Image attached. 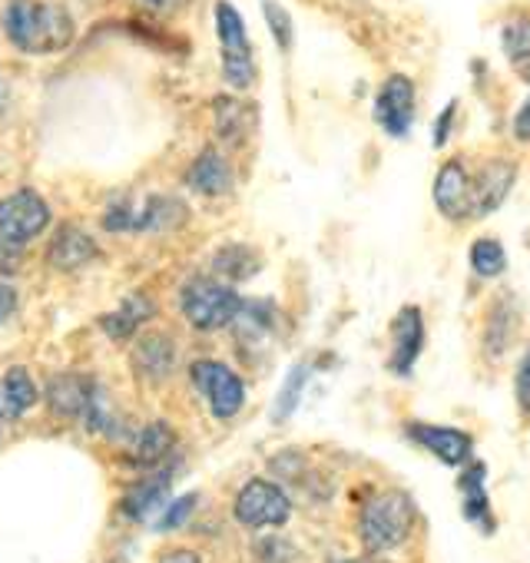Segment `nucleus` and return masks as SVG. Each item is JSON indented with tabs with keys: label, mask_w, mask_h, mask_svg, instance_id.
<instances>
[{
	"label": "nucleus",
	"mask_w": 530,
	"mask_h": 563,
	"mask_svg": "<svg viewBox=\"0 0 530 563\" xmlns=\"http://www.w3.org/2000/svg\"><path fill=\"white\" fill-rule=\"evenodd\" d=\"M176 438H173V428L156 421L150 428H143L136 434V444H133V461L136 464H159L169 451H173Z\"/></svg>",
	"instance_id": "23"
},
{
	"label": "nucleus",
	"mask_w": 530,
	"mask_h": 563,
	"mask_svg": "<svg viewBox=\"0 0 530 563\" xmlns=\"http://www.w3.org/2000/svg\"><path fill=\"white\" fill-rule=\"evenodd\" d=\"M434 206L451 222L474 219V176L467 173V166L461 159H448L438 169V179H434Z\"/></svg>",
	"instance_id": "9"
},
{
	"label": "nucleus",
	"mask_w": 530,
	"mask_h": 563,
	"mask_svg": "<svg viewBox=\"0 0 530 563\" xmlns=\"http://www.w3.org/2000/svg\"><path fill=\"white\" fill-rule=\"evenodd\" d=\"M514 391H517V405H520L523 411H530V352L523 355V362H520V368H517Z\"/></svg>",
	"instance_id": "32"
},
{
	"label": "nucleus",
	"mask_w": 530,
	"mask_h": 563,
	"mask_svg": "<svg viewBox=\"0 0 530 563\" xmlns=\"http://www.w3.org/2000/svg\"><path fill=\"white\" fill-rule=\"evenodd\" d=\"M0 421H4V418H0Z\"/></svg>",
	"instance_id": "39"
},
{
	"label": "nucleus",
	"mask_w": 530,
	"mask_h": 563,
	"mask_svg": "<svg viewBox=\"0 0 530 563\" xmlns=\"http://www.w3.org/2000/svg\"><path fill=\"white\" fill-rule=\"evenodd\" d=\"M454 110L457 103H448L438 117V126H434V146H444L448 143V130H451V120H454Z\"/></svg>",
	"instance_id": "33"
},
{
	"label": "nucleus",
	"mask_w": 530,
	"mask_h": 563,
	"mask_svg": "<svg viewBox=\"0 0 530 563\" xmlns=\"http://www.w3.org/2000/svg\"><path fill=\"white\" fill-rule=\"evenodd\" d=\"M153 312L156 309H153V302L146 296H130V299L120 302V309L113 316L103 319V332L113 335V339H130L143 322L153 319Z\"/></svg>",
	"instance_id": "20"
},
{
	"label": "nucleus",
	"mask_w": 530,
	"mask_h": 563,
	"mask_svg": "<svg viewBox=\"0 0 530 563\" xmlns=\"http://www.w3.org/2000/svg\"><path fill=\"white\" fill-rule=\"evenodd\" d=\"M189 378L206 395L209 411L216 418H232L245 405V385H242V378L229 365H222V362H196L189 368Z\"/></svg>",
	"instance_id": "6"
},
{
	"label": "nucleus",
	"mask_w": 530,
	"mask_h": 563,
	"mask_svg": "<svg viewBox=\"0 0 530 563\" xmlns=\"http://www.w3.org/2000/svg\"><path fill=\"white\" fill-rule=\"evenodd\" d=\"M484 477H487V467L481 461H474V464H467L461 471L457 490H461V500H464V517L490 533L494 520H490V500H487V490H484Z\"/></svg>",
	"instance_id": "16"
},
{
	"label": "nucleus",
	"mask_w": 530,
	"mask_h": 563,
	"mask_svg": "<svg viewBox=\"0 0 530 563\" xmlns=\"http://www.w3.org/2000/svg\"><path fill=\"white\" fill-rule=\"evenodd\" d=\"M514 179H517L514 163H507V159H487L481 166V173L474 176V219L477 216H490L507 199Z\"/></svg>",
	"instance_id": "12"
},
{
	"label": "nucleus",
	"mask_w": 530,
	"mask_h": 563,
	"mask_svg": "<svg viewBox=\"0 0 530 563\" xmlns=\"http://www.w3.org/2000/svg\"><path fill=\"white\" fill-rule=\"evenodd\" d=\"M166 494H169V477H166V474L150 477V481L136 484V487L130 490V497L123 500V510H126V517H133V520H146L150 514L163 510Z\"/></svg>",
	"instance_id": "21"
},
{
	"label": "nucleus",
	"mask_w": 530,
	"mask_h": 563,
	"mask_svg": "<svg viewBox=\"0 0 530 563\" xmlns=\"http://www.w3.org/2000/svg\"><path fill=\"white\" fill-rule=\"evenodd\" d=\"M415 110H418V93H415L411 77L391 74V77L382 84L378 97H375V123H378L388 136L401 140V136H408L411 126H415Z\"/></svg>",
	"instance_id": "7"
},
{
	"label": "nucleus",
	"mask_w": 530,
	"mask_h": 563,
	"mask_svg": "<svg viewBox=\"0 0 530 563\" xmlns=\"http://www.w3.org/2000/svg\"><path fill=\"white\" fill-rule=\"evenodd\" d=\"M408 438L418 441L424 451H431L441 464L448 467H464L474 454V441L461 428H444V424H408Z\"/></svg>",
	"instance_id": "10"
},
{
	"label": "nucleus",
	"mask_w": 530,
	"mask_h": 563,
	"mask_svg": "<svg viewBox=\"0 0 530 563\" xmlns=\"http://www.w3.org/2000/svg\"><path fill=\"white\" fill-rule=\"evenodd\" d=\"M232 514L242 527H279L292 517V500L273 481H249L232 504Z\"/></svg>",
	"instance_id": "5"
},
{
	"label": "nucleus",
	"mask_w": 530,
	"mask_h": 563,
	"mask_svg": "<svg viewBox=\"0 0 530 563\" xmlns=\"http://www.w3.org/2000/svg\"><path fill=\"white\" fill-rule=\"evenodd\" d=\"M37 405V385L27 368H11L0 382V418H21Z\"/></svg>",
	"instance_id": "17"
},
{
	"label": "nucleus",
	"mask_w": 530,
	"mask_h": 563,
	"mask_svg": "<svg viewBox=\"0 0 530 563\" xmlns=\"http://www.w3.org/2000/svg\"><path fill=\"white\" fill-rule=\"evenodd\" d=\"M179 306H183V316H186V322L192 329L219 332V329L235 322V316L242 309V299L216 278H192V282H186Z\"/></svg>",
	"instance_id": "4"
},
{
	"label": "nucleus",
	"mask_w": 530,
	"mask_h": 563,
	"mask_svg": "<svg viewBox=\"0 0 530 563\" xmlns=\"http://www.w3.org/2000/svg\"><path fill=\"white\" fill-rule=\"evenodd\" d=\"M262 14H265V24H269L279 51H289L292 47V37H296V24H292V14L276 4V0H262Z\"/></svg>",
	"instance_id": "29"
},
{
	"label": "nucleus",
	"mask_w": 530,
	"mask_h": 563,
	"mask_svg": "<svg viewBox=\"0 0 530 563\" xmlns=\"http://www.w3.org/2000/svg\"><path fill=\"white\" fill-rule=\"evenodd\" d=\"M173 358H176V349H173V342L166 335H150L136 349V368L146 378H166L169 368H173Z\"/></svg>",
	"instance_id": "22"
},
{
	"label": "nucleus",
	"mask_w": 530,
	"mask_h": 563,
	"mask_svg": "<svg viewBox=\"0 0 530 563\" xmlns=\"http://www.w3.org/2000/svg\"><path fill=\"white\" fill-rule=\"evenodd\" d=\"M510 299L507 296H500L497 299V306L490 309V316H487V349L494 352V355H500L504 349H507V342L514 339V322H517V316H510Z\"/></svg>",
	"instance_id": "27"
},
{
	"label": "nucleus",
	"mask_w": 530,
	"mask_h": 563,
	"mask_svg": "<svg viewBox=\"0 0 530 563\" xmlns=\"http://www.w3.org/2000/svg\"><path fill=\"white\" fill-rule=\"evenodd\" d=\"M424 349V319H421V309L408 306L398 312L395 325H391V372L395 375H411L418 355Z\"/></svg>",
	"instance_id": "11"
},
{
	"label": "nucleus",
	"mask_w": 530,
	"mask_h": 563,
	"mask_svg": "<svg viewBox=\"0 0 530 563\" xmlns=\"http://www.w3.org/2000/svg\"><path fill=\"white\" fill-rule=\"evenodd\" d=\"M192 507H196V497H192V494H189V497H179L176 504H169V507H166V514L159 517V527H163V530L179 527V523L192 514Z\"/></svg>",
	"instance_id": "31"
},
{
	"label": "nucleus",
	"mask_w": 530,
	"mask_h": 563,
	"mask_svg": "<svg viewBox=\"0 0 530 563\" xmlns=\"http://www.w3.org/2000/svg\"><path fill=\"white\" fill-rule=\"evenodd\" d=\"M186 219H189L186 202H179V199H173V196H150V199L140 206L136 229H146V232H166V229H179Z\"/></svg>",
	"instance_id": "18"
},
{
	"label": "nucleus",
	"mask_w": 530,
	"mask_h": 563,
	"mask_svg": "<svg viewBox=\"0 0 530 563\" xmlns=\"http://www.w3.org/2000/svg\"><path fill=\"white\" fill-rule=\"evenodd\" d=\"M18 309V296H14V289L11 286H0V322L4 319H11V312Z\"/></svg>",
	"instance_id": "35"
},
{
	"label": "nucleus",
	"mask_w": 530,
	"mask_h": 563,
	"mask_svg": "<svg viewBox=\"0 0 530 563\" xmlns=\"http://www.w3.org/2000/svg\"><path fill=\"white\" fill-rule=\"evenodd\" d=\"M4 97H8V84H4V77H0V107H4Z\"/></svg>",
	"instance_id": "38"
},
{
	"label": "nucleus",
	"mask_w": 530,
	"mask_h": 563,
	"mask_svg": "<svg viewBox=\"0 0 530 563\" xmlns=\"http://www.w3.org/2000/svg\"><path fill=\"white\" fill-rule=\"evenodd\" d=\"M471 268H474V275H481V278H497V275L507 268V252H504V245H500L497 239H490V235L477 239V242L471 245Z\"/></svg>",
	"instance_id": "26"
},
{
	"label": "nucleus",
	"mask_w": 530,
	"mask_h": 563,
	"mask_svg": "<svg viewBox=\"0 0 530 563\" xmlns=\"http://www.w3.org/2000/svg\"><path fill=\"white\" fill-rule=\"evenodd\" d=\"M51 225V209L34 189H18L0 199V235L14 242H31Z\"/></svg>",
	"instance_id": "8"
},
{
	"label": "nucleus",
	"mask_w": 530,
	"mask_h": 563,
	"mask_svg": "<svg viewBox=\"0 0 530 563\" xmlns=\"http://www.w3.org/2000/svg\"><path fill=\"white\" fill-rule=\"evenodd\" d=\"M252 123H255V110L245 100H235V97H219L216 100V133H219V140L239 146Z\"/></svg>",
	"instance_id": "19"
},
{
	"label": "nucleus",
	"mask_w": 530,
	"mask_h": 563,
	"mask_svg": "<svg viewBox=\"0 0 530 563\" xmlns=\"http://www.w3.org/2000/svg\"><path fill=\"white\" fill-rule=\"evenodd\" d=\"M21 262H24V249H21V242L0 235V275H18Z\"/></svg>",
	"instance_id": "30"
},
{
	"label": "nucleus",
	"mask_w": 530,
	"mask_h": 563,
	"mask_svg": "<svg viewBox=\"0 0 530 563\" xmlns=\"http://www.w3.org/2000/svg\"><path fill=\"white\" fill-rule=\"evenodd\" d=\"M500 47H504V57L527 70L530 67V14H514L504 31H500Z\"/></svg>",
	"instance_id": "24"
},
{
	"label": "nucleus",
	"mask_w": 530,
	"mask_h": 563,
	"mask_svg": "<svg viewBox=\"0 0 530 563\" xmlns=\"http://www.w3.org/2000/svg\"><path fill=\"white\" fill-rule=\"evenodd\" d=\"M97 258V242L77 229V225H64L54 242H51V252H47V262L60 272H74V268H84L87 262Z\"/></svg>",
	"instance_id": "15"
},
{
	"label": "nucleus",
	"mask_w": 530,
	"mask_h": 563,
	"mask_svg": "<svg viewBox=\"0 0 530 563\" xmlns=\"http://www.w3.org/2000/svg\"><path fill=\"white\" fill-rule=\"evenodd\" d=\"M514 133H517V140L530 143V97H527V103L514 117Z\"/></svg>",
	"instance_id": "34"
},
{
	"label": "nucleus",
	"mask_w": 530,
	"mask_h": 563,
	"mask_svg": "<svg viewBox=\"0 0 530 563\" xmlns=\"http://www.w3.org/2000/svg\"><path fill=\"white\" fill-rule=\"evenodd\" d=\"M159 563H202L192 550H173V553H166Z\"/></svg>",
	"instance_id": "36"
},
{
	"label": "nucleus",
	"mask_w": 530,
	"mask_h": 563,
	"mask_svg": "<svg viewBox=\"0 0 530 563\" xmlns=\"http://www.w3.org/2000/svg\"><path fill=\"white\" fill-rule=\"evenodd\" d=\"M306 382H309V368H306V365H296V368L289 372V378H286V385H283L279 398H276V411H273V418H276V421L292 418V411H296V408H299V401H302Z\"/></svg>",
	"instance_id": "28"
},
{
	"label": "nucleus",
	"mask_w": 530,
	"mask_h": 563,
	"mask_svg": "<svg viewBox=\"0 0 530 563\" xmlns=\"http://www.w3.org/2000/svg\"><path fill=\"white\" fill-rule=\"evenodd\" d=\"M146 4H153L156 11H179L189 4V0H146Z\"/></svg>",
	"instance_id": "37"
},
{
	"label": "nucleus",
	"mask_w": 530,
	"mask_h": 563,
	"mask_svg": "<svg viewBox=\"0 0 530 563\" xmlns=\"http://www.w3.org/2000/svg\"><path fill=\"white\" fill-rule=\"evenodd\" d=\"M415 527V504L401 490L375 494L358 517V533L368 553H391L398 550Z\"/></svg>",
	"instance_id": "2"
},
{
	"label": "nucleus",
	"mask_w": 530,
	"mask_h": 563,
	"mask_svg": "<svg viewBox=\"0 0 530 563\" xmlns=\"http://www.w3.org/2000/svg\"><path fill=\"white\" fill-rule=\"evenodd\" d=\"M212 265H216L219 275H225L232 282H242V278H252L262 268V258L249 245H225V249L216 252V262Z\"/></svg>",
	"instance_id": "25"
},
{
	"label": "nucleus",
	"mask_w": 530,
	"mask_h": 563,
	"mask_svg": "<svg viewBox=\"0 0 530 563\" xmlns=\"http://www.w3.org/2000/svg\"><path fill=\"white\" fill-rule=\"evenodd\" d=\"M4 31L24 54H60L74 44V21L51 0H11L4 11Z\"/></svg>",
	"instance_id": "1"
},
{
	"label": "nucleus",
	"mask_w": 530,
	"mask_h": 563,
	"mask_svg": "<svg viewBox=\"0 0 530 563\" xmlns=\"http://www.w3.org/2000/svg\"><path fill=\"white\" fill-rule=\"evenodd\" d=\"M97 391L100 388L90 378H84V375H57V378H51L47 398H51L54 411L70 415V418H87Z\"/></svg>",
	"instance_id": "14"
},
{
	"label": "nucleus",
	"mask_w": 530,
	"mask_h": 563,
	"mask_svg": "<svg viewBox=\"0 0 530 563\" xmlns=\"http://www.w3.org/2000/svg\"><path fill=\"white\" fill-rule=\"evenodd\" d=\"M186 186L209 199L225 196L232 189V166L225 163V156L219 150H202L186 173Z\"/></svg>",
	"instance_id": "13"
},
{
	"label": "nucleus",
	"mask_w": 530,
	"mask_h": 563,
	"mask_svg": "<svg viewBox=\"0 0 530 563\" xmlns=\"http://www.w3.org/2000/svg\"><path fill=\"white\" fill-rule=\"evenodd\" d=\"M216 37H219V51H222L225 84L232 90H249L255 84V54H252L245 21L229 0H219L216 4Z\"/></svg>",
	"instance_id": "3"
}]
</instances>
